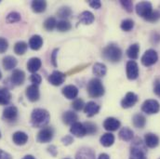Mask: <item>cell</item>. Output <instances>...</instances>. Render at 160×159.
Instances as JSON below:
<instances>
[{"label": "cell", "mask_w": 160, "mask_h": 159, "mask_svg": "<svg viewBox=\"0 0 160 159\" xmlns=\"http://www.w3.org/2000/svg\"><path fill=\"white\" fill-rule=\"evenodd\" d=\"M50 120L49 113L43 108H36L31 114V125L34 127H45Z\"/></svg>", "instance_id": "6da1fadb"}, {"label": "cell", "mask_w": 160, "mask_h": 159, "mask_svg": "<svg viewBox=\"0 0 160 159\" xmlns=\"http://www.w3.org/2000/svg\"><path fill=\"white\" fill-rule=\"evenodd\" d=\"M122 50L116 44H109L102 49V58L112 63L119 62L122 59Z\"/></svg>", "instance_id": "7a4b0ae2"}, {"label": "cell", "mask_w": 160, "mask_h": 159, "mask_svg": "<svg viewBox=\"0 0 160 159\" xmlns=\"http://www.w3.org/2000/svg\"><path fill=\"white\" fill-rule=\"evenodd\" d=\"M128 159H147L146 145L140 138H136L132 142Z\"/></svg>", "instance_id": "3957f363"}, {"label": "cell", "mask_w": 160, "mask_h": 159, "mask_svg": "<svg viewBox=\"0 0 160 159\" xmlns=\"http://www.w3.org/2000/svg\"><path fill=\"white\" fill-rule=\"evenodd\" d=\"M87 91L90 98H101L105 93V88L102 82L99 78H92L87 86Z\"/></svg>", "instance_id": "277c9868"}, {"label": "cell", "mask_w": 160, "mask_h": 159, "mask_svg": "<svg viewBox=\"0 0 160 159\" xmlns=\"http://www.w3.org/2000/svg\"><path fill=\"white\" fill-rule=\"evenodd\" d=\"M142 111L147 115H155L160 111V103L154 99H149L142 104Z\"/></svg>", "instance_id": "5b68a950"}, {"label": "cell", "mask_w": 160, "mask_h": 159, "mask_svg": "<svg viewBox=\"0 0 160 159\" xmlns=\"http://www.w3.org/2000/svg\"><path fill=\"white\" fill-rule=\"evenodd\" d=\"M141 61H142V65H144L145 67H150V66H152V65H154V64H156L158 62V52L155 49H152V48L147 49L143 53Z\"/></svg>", "instance_id": "8992f818"}, {"label": "cell", "mask_w": 160, "mask_h": 159, "mask_svg": "<svg viewBox=\"0 0 160 159\" xmlns=\"http://www.w3.org/2000/svg\"><path fill=\"white\" fill-rule=\"evenodd\" d=\"M135 10H136V13L140 17L145 19L146 17H148L153 12V6L148 1L139 2L135 7Z\"/></svg>", "instance_id": "52a82bcc"}, {"label": "cell", "mask_w": 160, "mask_h": 159, "mask_svg": "<svg viewBox=\"0 0 160 159\" xmlns=\"http://www.w3.org/2000/svg\"><path fill=\"white\" fill-rule=\"evenodd\" d=\"M54 136V129L51 127H45L38 133L37 141L39 143H48L52 141Z\"/></svg>", "instance_id": "ba28073f"}, {"label": "cell", "mask_w": 160, "mask_h": 159, "mask_svg": "<svg viewBox=\"0 0 160 159\" xmlns=\"http://www.w3.org/2000/svg\"><path fill=\"white\" fill-rule=\"evenodd\" d=\"M127 77L129 80H136L139 77V65L135 61H128L126 65Z\"/></svg>", "instance_id": "9c48e42d"}, {"label": "cell", "mask_w": 160, "mask_h": 159, "mask_svg": "<svg viewBox=\"0 0 160 159\" xmlns=\"http://www.w3.org/2000/svg\"><path fill=\"white\" fill-rule=\"evenodd\" d=\"M138 100H139L138 95H137L136 93H134V92L129 91V92H128V93L125 95V97L121 100V102H120L121 107H122L123 109L131 108V107H133V106L138 102Z\"/></svg>", "instance_id": "30bf717a"}, {"label": "cell", "mask_w": 160, "mask_h": 159, "mask_svg": "<svg viewBox=\"0 0 160 159\" xmlns=\"http://www.w3.org/2000/svg\"><path fill=\"white\" fill-rule=\"evenodd\" d=\"M18 117V108L14 105H9L5 108L2 114V118L7 122H15Z\"/></svg>", "instance_id": "8fae6325"}, {"label": "cell", "mask_w": 160, "mask_h": 159, "mask_svg": "<svg viewBox=\"0 0 160 159\" xmlns=\"http://www.w3.org/2000/svg\"><path fill=\"white\" fill-rule=\"evenodd\" d=\"M65 77H66L65 74L56 70V71H53L51 73V75H49V77H48V80L49 84H51L52 86L59 87L64 83Z\"/></svg>", "instance_id": "7c38bea8"}, {"label": "cell", "mask_w": 160, "mask_h": 159, "mask_svg": "<svg viewBox=\"0 0 160 159\" xmlns=\"http://www.w3.org/2000/svg\"><path fill=\"white\" fill-rule=\"evenodd\" d=\"M25 95L31 102H38L40 98V91L38 86L32 84L29 87H27V88L25 90Z\"/></svg>", "instance_id": "4fadbf2b"}, {"label": "cell", "mask_w": 160, "mask_h": 159, "mask_svg": "<svg viewBox=\"0 0 160 159\" xmlns=\"http://www.w3.org/2000/svg\"><path fill=\"white\" fill-rule=\"evenodd\" d=\"M62 93L68 100H76L78 95V88L75 85H67L62 89Z\"/></svg>", "instance_id": "5bb4252c"}, {"label": "cell", "mask_w": 160, "mask_h": 159, "mask_svg": "<svg viewBox=\"0 0 160 159\" xmlns=\"http://www.w3.org/2000/svg\"><path fill=\"white\" fill-rule=\"evenodd\" d=\"M10 81L14 86H22L25 81V73L21 69H14Z\"/></svg>", "instance_id": "9a60e30c"}, {"label": "cell", "mask_w": 160, "mask_h": 159, "mask_svg": "<svg viewBox=\"0 0 160 159\" xmlns=\"http://www.w3.org/2000/svg\"><path fill=\"white\" fill-rule=\"evenodd\" d=\"M121 126V123L116 117H107L103 121V128L109 132L118 130Z\"/></svg>", "instance_id": "2e32d148"}, {"label": "cell", "mask_w": 160, "mask_h": 159, "mask_svg": "<svg viewBox=\"0 0 160 159\" xmlns=\"http://www.w3.org/2000/svg\"><path fill=\"white\" fill-rule=\"evenodd\" d=\"M100 109L101 107L98 103H96L95 102H88V103L85 104L83 110L88 117H92L100 112Z\"/></svg>", "instance_id": "e0dca14e"}, {"label": "cell", "mask_w": 160, "mask_h": 159, "mask_svg": "<svg viewBox=\"0 0 160 159\" xmlns=\"http://www.w3.org/2000/svg\"><path fill=\"white\" fill-rule=\"evenodd\" d=\"M70 132L78 138H83L87 135V131L85 128V126L83 123L80 122H76L75 124H73L70 127Z\"/></svg>", "instance_id": "ac0fdd59"}, {"label": "cell", "mask_w": 160, "mask_h": 159, "mask_svg": "<svg viewBox=\"0 0 160 159\" xmlns=\"http://www.w3.org/2000/svg\"><path fill=\"white\" fill-rule=\"evenodd\" d=\"M144 144L149 148H156L159 144V137L155 133H146L144 136Z\"/></svg>", "instance_id": "d6986e66"}, {"label": "cell", "mask_w": 160, "mask_h": 159, "mask_svg": "<svg viewBox=\"0 0 160 159\" xmlns=\"http://www.w3.org/2000/svg\"><path fill=\"white\" fill-rule=\"evenodd\" d=\"M76 159H95V152L88 147H82L78 151Z\"/></svg>", "instance_id": "ffe728a7"}, {"label": "cell", "mask_w": 160, "mask_h": 159, "mask_svg": "<svg viewBox=\"0 0 160 159\" xmlns=\"http://www.w3.org/2000/svg\"><path fill=\"white\" fill-rule=\"evenodd\" d=\"M12 141L16 145H24L28 142V135L23 131H16L12 135Z\"/></svg>", "instance_id": "44dd1931"}, {"label": "cell", "mask_w": 160, "mask_h": 159, "mask_svg": "<svg viewBox=\"0 0 160 159\" xmlns=\"http://www.w3.org/2000/svg\"><path fill=\"white\" fill-rule=\"evenodd\" d=\"M62 120L63 124H65L67 126H72L73 124L78 122V116L74 111H66L62 114Z\"/></svg>", "instance_id": "7402d4cb"}, {"label": "cell", "mask_w": 160, "mask_h": 159, "mask_svg": "<svg viewBox=\"0 0 160 159\" xmlns=\"http://www.w3.org/2000/svg\"><path fill=\"white\" fill-rule=\"evenodd\" d=\"M42 65V62L39 58L38 57H33L31 59H29L28 62H27V70L32 73V74H36Z\"/></svg>", "instance_id": "603a6c76"}, {"label": "cell", "mask_w": 160, "mask_h": 159, "mask_svg": "<svg viewBox=\"0 0 160 159\" xmlns=\"http://www.w3.org/2000/svg\"><path fill=\"white\" fill-rule=\"evenodd\" d=\"M17 63H18V61L15 57L13 56H6L3 58V62H2V64H3V67L5 70L7 71H10V70H13L16 66H17Z\"/></svg>", "instance_id": "cb8c5ba5"}, {"label": "cell", "mask_w": 160, "mask_h": 159, "mask_svg": "<svg viewBox=\"0 0 160 159\" xmlns=\"http://www.w3.org/2000/svg\"><path fill=\"white\" fill-rule=\"evenodd\" d=\"M92 73L98 77H103L107 73V67L104 63L95 62L92 68Z\"/></svg>", "instance_id": "d4e9b609"}, {"label": "cell", "mask_w": 160, "mask_h": 159, "mask_svg": "<svg viewBox=\"0 0 160 159\" xmlns=\"http://www.w3.org/2000/svg\"><path fill=\"white\" fill-rule=\"evenodd\" d=\"M10 91L4 87H0V105H8L11 101Z\"/></svg>", "instance_id": "484cf974"}, {"label": "cell", "mask_w": 160, "mask_h": 159, "mask_svg": "<svg viewBox=\"0 0 160 159\" xmlns=\"http://www.w3.org/2000/svg\"><path fill=\"white\" fill-rule=\"evenodd\" d=\"M94 21H95V17H94L93 13L88 10L83 11L79 15V22L82 24L89 25V24L93 23Z\"/></svg>", "instance_id": "4316f807"}, {"label": "cell", "mask_w": 160, "mask_h": 159, "mask_svg": "<svg viewBox=\"0 0 160 159\" xmlns=\"http://www.w3.org/2000/svg\"><path fill=\"white\" fill-rule=\"evenodd\" d=\"M139 52H140V45L138 43H134L130 45L127 49V56L131 61H134L139 58Z\"/></svg>", "instance_id": "83f0119b"}, {"label": "cell", "mask_w": 160, "mask_h": 159, "mask_svg": "<svg viewBox=\"0 0 160 159\" xmlns=\"http://www.w3.org/2000/svg\"><path fill=\"white\" fill-rule=\"evenodd\" d=\"M118 137L120 140H122L124 142H130V141H132V139L134 137V132L129 127H122L119 130Z\"/></svg>", "instance_id": "f1b7e54d"}, {"label": "cell", "mask_w": 160, "mask_h": 159, "mask_svg": "<svg viewBox=\"0 0 160 159\" xmlns=\"http://www.w3.org/2000/svg\"><path fill=\"white\" fill-rule=\"evenodd\" d=\"M31 8L35 13H42L47 8V2L43 0H34L31 3Z\"/></svg>", "instance_id": "f546056e"}, {"label": "cell", "mask_w": 160, "mask_h": 159, "mask_svg": "<svg viewBox=\"0 0 160 159\" xmlns=\"http://www.w3.org/2000/svg\"><path fill=\"white\" fill-rule=\"evenodd\" d=\"M132 124L136 128H143L146 125V117L142 114H136L132 117Z\"/></svg>", "instance_id": "4dcf8cb0"}, {"label": "cell", "mask_w": 160, "mask_h": 159, "mask_svg": "<svg viewBox=\"0 0 160 159\" xmlns=\"http://www.w3.org/2000/svg\"><path fill=\"white\" fill-rule=\"evenodd\" d=\"M43 46V38L39 35L33 36L29 40V47L33 50H39Z\"/></svg>", "instance_id": "1f68e13d"}, {"label": "cell", "mask_w": 160, "mask_h": 159, "mask_svg": "<svg viewBox=\"0 0 160 159\" xmlns=\"http://www.w3.org/2000/svg\"><path fill=\"white\" fill-rule=\"evenodd\" d=\"M115 140H116V139H115L114 134L108 132V133H104V134L101 137L100 142H101V144H102V146H104V147H110V146H112V145L114 144Z\"/></svg>", "instance_id": "d6a6232c"}, {"label": "cell", "mask_w": 160, "mask_h": 159, "mask_svg": "<svg viewBox=\"0 0 160 159\" xmlns=\"http://www.w3.org/2000/svg\"><path fill=\"white\" fill-rule=\"evenodd\" d=\"M28 48V45L24 41H18L14 45V52L17 55H23Z\"/></svg>", "instance_id": "836d02e7"}, {"label": "cell", "mask_w": 160, "mask_h": 159, "mask_svg": "<svg viewBox=\"0 0 160 159\" xmlns=\"http://www.w3.org/2000/svg\"><path fill=\"white\" fill-rule=\"evenodd\" d=\"M72 13H73V11L69 7H62L57 11L58 17L61 18L62 20H66V21L68 18H70L72 16Z\"/></svg>", "instance_id": "e575fe53"}, {"label": "cell", "mask_w": 160, "mask_h": 159, "mask_svg": "<svg viewBox=\"0 0 160 159\" xmlns=\"http://www.w3.org/2000/svg\"><path fill=\"white\" fill-rule=\"evenodd\" d=\"M57 30L59 32H68L72 29V24L70 23V22L66 21V20H61L60 22H57V26H56Z\"/></svg>", "instance_id": "d590c367"}, {"label": "cell", "mask_w": 160, "mask_h": 159, "mask_svg": "<svg viewBox=\"0 0 160 159\" xmlns=\"http://www.w3.org/2000/svg\"><path fill=\"white\" fill-rule=\"evenodd\" d=\"M43 25L47 31H52L57 26V21L54 17H48V19H46Z\"/></svg>", "instance_id": "8d00e7d4"}, {"label": "cell", "mask_w": 160, "mask_h": 159, "mask_svg": "<svg viewBox=\"0 0 160 159\" xmlns=\"http://www.w3.org/2000/svg\"><path fill=\"white\" fill-rule=\"evenodd\" d=\"M87 131V135H94L95 133H97L98 131V127L96 124H94L93 122H89L87 121L85 123H83Z\"/></svg>", "instance_id": "74e56055"}, {"label": "cell", "mask_w": 160, "mask_h": 159, "mask_svg": "<svg viewBox=\"0 0 160 159\" xmlns=\"http://www.w3.org/2000/svg\"><path fill=\"white\" fill-rule=\"evenodd\" d=\"M120 28L125 32H129L134 28V22L131 19H126L121 22Z\"/></svg>", "instance_id": "f35d334b"}, {"label": "cell", "mask_w": 160, "mask_h": 159, "mask_svg": "<svg viewBox=\"0 0 160 159\" xmlns=\"http://www.w3.org/2000/svg\"><path fill=\"white\" fill-rule=\"evenodd\" d=\"M21 19H22L21 14H20L19 12H16V11H12V12L8 13V16H7V18H6L7 22H9V23L18 22L21 21Z\"/></svg>", "instance_id": "ab89813d"}, {"label": "cell", "mask_w": 160, "mask_h": 159, "mask_svg": "<svg viewBox=\"0 0 160 159\" xmlns=\"http://www.w3.org/2000/svg\"><path fill=\"white\" fill-rule=\"evenodd\" d=\"M85 107V102L82 99L80 98H77L76 100H74V102H72V108L75 110V111H81L83 110Z\"/></svg>", "instance_id": "60d3db41"}, {"label": "cell", "mask_w": 160, "mask_h": 159, "mask_svg": "<svg viewBox=\"0 0 160 159\" xmlns=\"http://www.w3.org/2000/svg\"><path fill=\"white\" fill-rule=\"evenodd\" d=\"M120 5L122 6V7L128 13H131L133 11V3L130 0H121L120 1Z\"/></svg>", "instance_id": "b9f144b4"}, {"label": "cell", "mask_w": 160, "mask_h": 159, "mask_svg": "<svg viewBox=\"0 0 160 159\" xmlns=\"http://www.w3.org/2000/svg\"><path fill=\"white\" fill-rule=\"evenodd\" d=\"M160 19V11L159 10H153V12L148 16L146 17L144 20L147 21V22H158Z\"/></svg>", "instance_id": "7bdbcfd3"}, {"label": "cell", "mask_w": 160, "mask_h": 159, "mask_svg": "<svg viewBox=\"0 0 160 159\" xmlns=\"http://www.w3.org/2000/svg\"><path fill=\"white\" fill-rule=\"evenodd\" d=\"M8 48V42L4 37H0V54L5 53Z\"/></svg>", "instance_id": "ee69618b"}, {"label": "cell", "mask_w": 160, "mask_h": 159, "mask_svg": "<svg viewBox=\"0 0 160 159\" xmlns=\"http://www.w3.org/2000/svg\"><path fill=\"white\" fill-rule=\"evenodd\" d=\"M62 144L65 145V146L71 145V144L74 142V138H73V136H71V135H65L64 137L62 138Z\"/></svg>", "instance_id": "f6af8a7d"}, {"label": "cell", "mask_w": 160, "mask_h": 159, "mask_svg": "<svg viewBox=\"0 0 160 159\" xmlns=\"http://www.w3.org/2000/svg\"><path fill=\"white\" fill-rule=\"evenodd\" d=\"M58 52H59V48H54L51 55H50V61L51 63L54 67H57V56H58Z\"/></svg>", "instance_id": "bcb514c9"}, {"label": "cell", "mask_w": 160, "mask_h": 159, "mask_svg": "<svg viewBox=\"0 0 160 159\" xmlns=\"http://www.w3.org/2000/svg\"><path fill=\"white\" fill-rule=\"evenodd\" d=\"M30 81L33 83V85H37L38 86L41 81H42V78H41V76L38 75V74H32V76L30 77Z\"/></svg>", "instance_id": "7dc6e473"}, {"label": "cell", "mask_w": 160, "mask_h": 159, "mask_svg": "<svg viewBox=\"0 0 160 159\" xmlns=\"http://www.w3.org/2000/svg\"><path fill=\"white\" fill-rule=\"evenodd\" d=\"M88 5L92 8H95V9H99L102 7V3L100 0H90V1H88Z\"/></svg>", "instance_id": "c3c4849f"}, {"label": "cell", "mask_w": 160, "mask_h": 159, "mask_svg": "<svg viewBox=\"0 0 160 159\" xmlns=\"http://www.w3.org/2000/svg\"><path fill=\"white\" fill-rule=\"evenodd\" d=\"M47 150L50 154V156H52L54 157H57V155H58V149H57V147L55 145H49Z\"/></svg>", "instance_id": "681fc988"}, {"label": "cell", "mask_w": 160, "mask_h": 159, "mask_svg": "<svg viewBox=\"0 0 160 159\" xmlns=\"http://www.w3.org/2000/svg\"><path fill=\"white\" fill-rule=\"evenodd\" d=\"M154 93L160 97V80L157 79L155 81V86H154Z\"/></svg>", "instance_id": "f907efd6"}, {"label": "cell", "mask_w": 160, "mask_h": 159, "mask_svg": "<svg viewBox=\"0 0 160 159\" xmlns=\"http://www.w3.org/2000/svg\"><path fill=\"white\" fill-rule=\"evenodd\" d=\"M0 159H13L11 155L0 149Z\"/></svg>", "instance_id": "816d5d0a"}, {"label": "cell", "mask_w": 160, "mask_h": 159, "mask_svg": "<svg viewBox=\"0 0 160 159\" xmlns=\"http://www.w3.org/2000/svg\"><path fill=\"white\" fill-rule=\"evenodd\" d=\"M151 41L153 44H158L160 42V35L158 33H154L151 37Z\"/></svg>", "instance_id": "f5cc1de1"}, {"label": "cell", "mask_w": 160, "mask_h": 159, "mask_svg": "<svg viewBox=\"0 0 160 159\" xmlns=\"http://www.w3.org/2000/svg\"><path fill=\"white\" fill-rule=\"evenodd\" d=\"M98 159H110V157H109L107 154H104V153H102V154H101V155L99 156Z\"/></svg>", "instance_id": "db71d44e"}, {"label": "cell", "mask_w": 160, "mask_h": 159, "mask_svg": "<svg viewBox=\"0 0 160 159\" xmlns=\"http://www.w3.org/2000/svg\"><path fill=\"white\" fill-rule=\"evenodd\" d=\"M22 159H36V157H33V156H31V155H27V156H25Z\"/></svg>", "instance_id": "11a10c76"}, {"label": "cell", "mask_w": 160, "mask_h": 159, "mask_svg": "<svg viewBox=\"0 0 160 159\" xmlns=\"http://www.w3.org/2000/svg\"><path fill=\"white\" fill-rule=\"evenodd\" d=\"M2 78V73H1V71H0V79Z\"/></svg>", "instance_id": "9f6ffc18"}, {"label": "cell", "mask_w": 160, "mask_h": 159, "mask_svg": "<svg viewBox=\"0 0 160 159\" xmlns=\"http://www.w3.org/2000/svg\"><path fill=\"white\" fill-rule=\"evenodd\" d=\"M0 138H1V132H0Z\"/></svg>", "instance_id": "6f0895ef"}, {"label": "cell", "mask_w": 160, "mask_h": 159, "mask_svg": "<svg viewBox=\"0 0 160 159\" xmlns=\"http://www.w3.org/2000/svg\"><path fill=\"white\" fill-rule=\"evenodd\" d=\"M64 159H70V158H64Z\"/></svg>", "instance_id": "680465c9"}, {"label": "cell", "mask_w": 160, "mask_h": 159, "mask_svg": "<svg viewBox=\"0 0 160 159\" xmlns=\"http://www.w3.org/2000/svg\"><path fill=\"white\" fill-rule=\"evenodd\" d=\"M159 11H160V7H159Z\"/></svg>", "instance_id": "91938a15"}, {"label": "cell", "mask_w": 160, "mask_h": 159, "mask_svg": "<svg viewBox=\"0 0 160 159\" xmlns=\"http://www.w3.org/2000/svg\"><path fill=\"white\" fill-rule=\"evenodd\" d=\"M159 159H160V158H159Z\"/></svg>", "instance_id": "94428289"}]
</instances>
